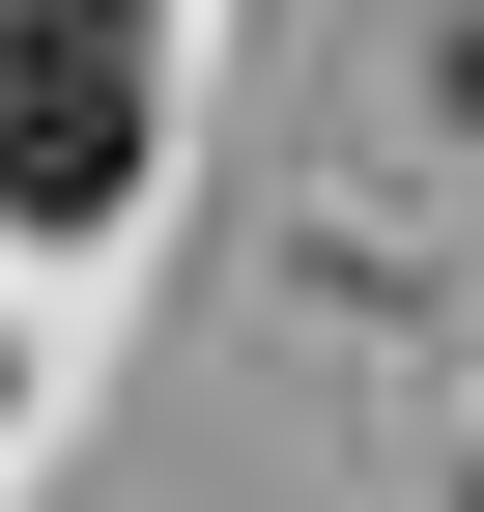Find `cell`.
<instances>
[{
	"label": "cell",
	"instance_id": "cell-1",
	"mask_svg": "<svg viewBox=\"0 0 484 512\" xmlns=\"http://www.w3.org/2000/svg\"><path fill=\"white\" fill-rule=\"evenodd\" d=\"M143 200V0H0V228Z\"/></svg>",
	"mask_w": 484,
	"mask_h": 512
}]
</instances>
